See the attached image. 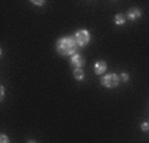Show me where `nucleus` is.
Segmentation results:
<instances>
[{
    "label": "nucleus",
    "mask_w": 149,
    "mask_h": 143,
    "mask_svg": "<svg viewBox=\"0 0 149 143\" xmlns=\"http://www.w3.org/2000/svg\"><path fill=\"white\" fill-rule=\"evenodd\" d=\"M55 49L60 56H73L77 53L79 45L76 44L73 36H64L60 37L55 44Z\"/></svg>",
    "instance_id": "obj_1"
},
{
    "label": "nucleus",
    "mask_w": 149,
    "mask_h": 143,
    "mask_svg": "<svg viewBox=\"0 0 149 143\" xmlns=\"http://www.w3.org/2000/svg\"><path fill=\"white\" fill-rule=\"evenodd\" d=\"M120 76H117L116 73H108V74L102 76L100 82L104 87H108V89H115V87L118 86L120 84Z\"/></svg>",
    "instance_id": "obj_2"
},
{
    "label": "nucleus",
    "mask_w": 149,
    "mask_h": 143,
    "mask_svg": "<svg viewBox=\"0 0 149 143\" xmlns=\"http://www.w3.org/2000/svg\"><path fill=\"white\" fill-rule=\"evenodd\" d=\"M73 38H74V41H76V44L79 45V48H83L89 44L91 32L88 31V29H77L73 34Z\"/></svg>",
    "instance_id": "obj_3"
},
{
    "label": "nucleus",
    "mask_w": 149,
    "mask_h": 143,
    "mask_svg": "<svg viewBox=\"0 0 149 143\" xmlns=\"http://www.w3.org/2000/svg\"><path fill=\"white\" fill-rule=\"evenodd\" d=\"M71 65L73 66V69H83V66L85 65V58L81 53H76L73 56H71Z\"/></svg>",
    "instance_id": "obj_4"
},
{
    "label": "nucleus",
    "mask_w": 149,
    "mask_h": 143,
    "mask_svg": "<svg viewBox=\"0 0 149 143\" xmlns=\"http://www.w3.org/2000/svg\"><path fill=\"white\" fill-rule=\"evenodd\" d=\"M141 15H143L141 10H140V8H137V7H133V8H130V10L127 12V19H129L130 21H134V20L140 19V17H141Z\"/></svg>",
    "instance_id": "obj_5"
},
{
    "label": "nucleus",
    "mask_w": 149,
    "mask_h": 143,
    "mask_svg": "<svg viewBox=\"0 0 149 143\" xmlns=\"http://www.w3.org/2000/svg\"><path fill=\"white\" fill-rule=\"evenodd\" d=\"M107 69H108V66H107L105 61H97L96 64L93 65V70H95V73H96L97 76L104 74V73L107 72Z\"/></svg>",
    "instance_id": "obj_6"
},
{
    "label": "nucleus",
    "mask_w": 149,
    "mask_h": 143,
    "mask_svg": "<svg viewBox=\"0 0 149 143\" xmlns=\"http://www.w3.org/2000/svg\"><path fill=\"white\" fill-rule=\"evenodd\" d=\"M127 23V15L124 13H117L115 16V24L116 25H124Z\"/></svg>",
    "instance_id": "obj_7"
},
{
    "label": "nucleus",
    "mask_w": 149,
    "mask_h": 143,
    "mask_svg": "<svg viewBox=\"0 0 149 143\" xmlns=\"http://www.w3.org/2000/svg\"><path fill=\"white\" fill-rule=\"evenodd\" d=\"M73 77L76 81H83L85 77V73L83 69H73Z\"/></svg>",
    "instance_id": "obj_8"
},
{
    "label": "nucleus",
    "mask_w": 149,
    "mask_h": 143,
    "mask_svg": "<svg viewBox=\"0 0 149 143\" xmlns=\"http://www.w3.org/2000/svg\"><path fill=\"white\" fill-rule=\"evenodd\" d=\"M120 80L123 82H128V81H129V74H128V73H121V74H120Z\"/></svg>",
    "instance_id": "obj_9"
},
{
    "label": "nucleus",
    "mask_w": 149,
    "mask_h": 143,
    "mask_svg": "<svg viewBox=\"0 0 149 143\" xmlns=\"http://www.w3.org/2000/svg\"><path fill=\"white\" fill-rule=\"evenodd\" d=\"M0 143H9V138L7 137L6 134H1V135H0Z\"/></svg>",
    "instance_id": "obj_10"
},
{
    "label": "nucleus",
    "mask_w": 149,
    "mask_h": 143,
    "mask_svg": "<svg viewBox=\"0 0 149 143\" xmlns=\"http://www.w3.org/2000/svg\"><path fill=\"white\" fill-rule=\"evenodd\" d=\"M141 130L143 131H149V123L148 122H143V123H141Z\"/></svg>",
    "instance_id": "obj_11"
},
{
    "label": "nucleus",
    "mask_w": 149,
    "mask_h": 143,
    "mask_svg": "<svg viewBox=\"0 0 149 143\" xmlns=\"http://www.w3.org/2000/svg\"><path fill=\"white\" fill-rule=\"evenodd\" d=\"M31 3H32V4H33V6H39V7L44 6V1H41V0H40V1H37V0H32Z\"/></svg>",
    "instance_id": "obj_12"
},
{
    "label": "nucleus",
    "mask_w": 149,
    "mask_h": 143,
    "mask_svg": "<svg viewBox=\"0 0 149 143\" xmlns=\"http://www.w3.org/2000/svg\"><path fill=\"white\" fill-rule=\"evenodd\" d=\"M4 90H6V89H4V86L1 85V86H0V98H1V101L4 100Z\"/></svg>",
    "instance_id": "obj_13"
},
{
    "label": "nucleus",
    "mask_w": 149,
    "mask_h": 143,
    "mask_svg": "<svg viewBox=\"0 0 149 143\" xmlns=\"http://www.w3.org/2000/svg\"><path fill=\"white\" fill-rule=\"evenodd\" d=\"M28 143H36V142H33V140H29V142H28Z\"/></svg>",
    "instance_id": "obj_14"
}]
</instances>
